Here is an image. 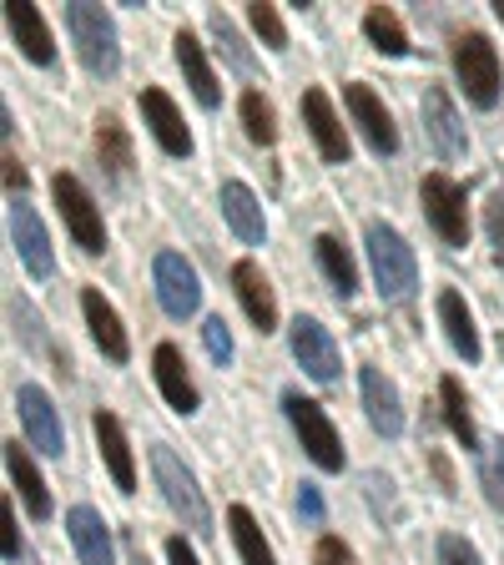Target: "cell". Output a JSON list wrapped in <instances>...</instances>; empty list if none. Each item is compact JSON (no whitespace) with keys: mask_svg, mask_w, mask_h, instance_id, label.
<instances>
[{"mask_svg":"<svg viewBox=\"0 0 504 565\" xmlns=\"http://www.w3.org/2000/svg\"><path fill=\"white\" fill-rule=\"evenodd\" d=\"M368 263H374L378 294L388 303H409L419 288V263H414V247L388 223H368Z\"/></svg>","mask_w":504,"mask_h":565,"instance_id":"6da1fadb","label":"cell"},{"mask_svg":"<svg viewBox=\"0 0 504 565\" xmlns=\"http://www.w3.org/2000/svg\"><path fill=\"white\" fill-rule=\"evenodd\" d=\"M66 25H71L76 51H82V66L92 71V76H117L121 51H117V25H111V15H106L101 6H92V0H76V6H66Z\"/></svg>","mask_w":504,"mask_h":565,"instance_id":"7a4b0ae2","label":"cell"},{"mask_svg":"<svg viewBox=\"0 0 504 565\" xmlns=\"http://www.w3.org/2000/svg\"><path fill=\"white\" fill-rule=\"evenodd\" d=\"M152 475H157V484H162L167 505L182 515V525L187 530H212V510H207V500H202V490H197V475H192L167 445H152Z\"/></svg>","mask_w":504,"mask_h":565,"instance_id":"3957f363","label":"cell"},{"mask_svg":"<svg viewBox=\"0 0 504 565\" xmlns=\"http://www.w3.org/2000/svg\"><path fill=\"white\" fill-rule=\"evenodd\" d=\"M454 76L474 106L500 102V51L490 46V35H480V31L459 35L454 41Z\"/></svg>","mask_w":504,"mask_h":565,"instance_id":"277c9868","label":"cell"},{"mask_svg":"<svg viewBox=\"0 0 504 565\" xmlns=\"http://www.w3.org/2000/svg\"><path fill=\"white\" fill-rule=\"evenodd\" d=\"M282 409H288V419H293L298 439H303L308 459H313L318 470H329V475L343 470V439H339V429H333V419L323 414V404L303 399V394H288Z\"/></svg>","mask_w":504,"mask_h":565,"instance_id":"5b68a950","label":"cell"},{"mask_svg":"<svg viewBox=\"0 0 504 565\" xmlns=\"http://www.w3.org/2000/svg\"><path fill=\"white\" fill-rule=\"evenodd\" d=\"M419 198H423L429 227H435L449 247H470V207H464V188H459V182H449L444 172H429Z\"/></svg>","mask_w":504,"mask_h":565,"instance_id":"8992f818","label":"cell"},{"mask_svg":"<svg viewBox=\"0 0 504 565\" xmlns=\"http://www.w3.org/2000/svg\"><path fill=\"white\" fill-rule=\"evenodd\" d=\"M51 198H56L61 223L71 227V237H76L86 253H101V247H106V227H101V212H96L92 192L82 188V177L56 172V182H51Z\"/></svg>","mask_w":504,"mask_h":565,"instance_id":"52a82bcc","label":"cell"},{"mask_svg":"<svg viewBox=\"0 0 504 565\" xmlns=\"http://www.w3.org/2000/svg\"><path fill=\"white\" fill-rule=\"evenodd\" d=\"M152 278H157V303H162L172 318H192V313H197L202 282H197V273H192V263L182 258V253H157Z\"/></svg>","mask_w":504,"mask_h":565,"instance_id":"ba28073f","label":"cell"},{"mask_svg":"<svg viewBox=\"0 0 504 565\" xmlns=\"http://www.w3.org/2000/svg\"><path fill=\"white\" fill-rule=\"evenodd\" d=\"M288 339H293V359L308 369V379H318V384H333L343 369L339 359V343L329 339V329L318 323V318H293V329H288Z\"/></svg>","mask_w":504,"mask_h":565,"instance_id":"9c48e42d","label":"cell"},{"mask_svg":"<svg viewBox=\"0 0 504 565\" xmlns=\"http://www.w3.org/2000/svg\"><path fill=\"white\" fill-rule=\"evenodd\" d=\"M419 111H423V137H429V147H435L444 162H459L470 141H464V121H459V111H454V102H449L444 86H429L423 102H419Z\"/></svg>","mask_w":504,"mask_h":565,"instance_id":"30bf717a","label":"cell"},{"mask_svg":"<svg viewBox=\"0 0 504 565\" xmlns=\"http://www.w3.org/2000/svg\"><path fill=\"white\" fill-rule=\"evenodd\" d=\"M343 102H348L353 121H358V131H364V141L374 147L378 157H388L394 147H399V131H394V117L384 111V102L374 96V86L368 82H353L343 86Z\"/></svg>","mask_w":504,"mask_h":565,"instance_id":"8fae6325","label":"cell"},{"mask_svg":"<svg viewBox=\"0 0 504 565\" xmlns=\"http://www.w3.org/2000/svg\"><path fill=\"white\" fill-rule=\"evenodd\" d=\"M15 409H21L25 435H31V445L41 449V455H61V449H66L61 419H56V409H51V394L41 384H21V388H15Z\"/></svg>","mask_w":504,"mask_h":565,"instance_id":"7c38bea8","label":"cell"},{"mask_svg":"<svg viewBox=\"0 0 504 565\" xmlns=\"http://www.w3.org/2000/svg\"><path fill=\"white\" fill-rule=\"evenodd\" d=\"M141 117H147V127H152V137H157L162 152L192 157V131H187V121H182V111L172 106V96L167 92L147 86V92H141Z\"/></svg>","mask_w":504,"mask_h":565,"instance_id":"4fadbf2b","label":"cell"},{"mask_svg":"<svg viewBox=\"0 0 504 565\" xmlns=\"http://www.w3.org/2000/svg\"><path fill=\"white\" fill-rule=\"evenodd\" d=\"M303 121H308V131H313L323 162H348V131H343V121L333 117V102L323 86L303 92Z\"/></svg>","mask_w":504,"mask_h":565,"instance_id":"5bb4252c","label":"cell"},{"mask_svg":"<svg viewBox=\"0 0 504 565\" xmlns=\"http://www.w3.org/2000/svg\"><path fill=\"white\" fill-rule=\"evenodd\" d=\"M82 313H86V329H92V339H96V349L111 359V364H127V353H131V343H127V329H121V318H117V308L101 298V288H82Z\"/></svg>","mask_w":504,"mask_h":565,"instance_id":"9a60e30c","label":"cell"},{"mask_svg":"<svg viewBox=\"0 0 504 565\" xmlns=\"http://www.w3.org/2000/svg\"><path fill=\"white\" fill-rule=\"evenodd\" d=\"M233 288H237V303L247 308V318L258 323V333H272L278 329V298H272L268 278H262L258 263H233Z\"/></svg>","mask_w":504,"mask_h":565,"instance_id":"2e32d148","label":"cell"},{"mask_svg":"<svg viewBox=\"0 0 504 565\" xmlns=\"http://www.w3.org/2000/svg\"><path fill=\"white\" fill-rule=\"evenodd\" d=\"M11 243H15L21 263L35 273V278H51V268H56V258H51V237H46L41 217H35L25 202H15L11 207Z\"/></svg>","mask_w":504,"mask_h":565,"instance_id":"e0dca14e","label":"cell"},{"mask_svg":"<svg viewBox=\"0 0 504 565\" xmlns=\"http://www.w3.org/2000/svg\"><path fill=\"white\" fill-rule=\"evenodd\" d=\"M364 409L368 424H374L384 439H399L404 435V404H399V388L384 369H364Z\"/></svg>","mask_w":504,"mask_h":565,"instance_id":"ac0fdd59","label":"cell"},{"mask_svg":"<svg viewBox=\"0 0 504 565\" xmlns=\"http://www.w3.org/2000/svg\"><path fill=\"white\" fill-rule=\"evenodd\" d=\"M152 369H157V388H162V399L172 404L176 414L197 409V384H192V374H187V364H182V349H176V343H157Z\"/></svg>","mask_w":504,"mask_h":565,"instance_id":"d6986e66","label":"cell"},{"mask_svg":"<svg viewBox=\"0 0 504 565\" xmlns=\"http://www.w3.org/2000/svg\"><path fill=\"white\" fill-rule=\"evenodd\" d=\"M66 530H71V545H76L82 565H111V561H117V551H111V530H106V520L96 515L92 505H76V510H71Z\"/></svg>","mask_w":504,"mask_h":565,"instance_id":"ffe728a7","label":"cell"},{"mask_svg":"<svg viewBox=\"0 0 504 565\" xmlns=\"http://www.w3.org/2000/svg\"><path fill=\"white\" fill-rule=\"evenodd\" d=\"M92 429H96V445H101V459H106V470H111V480H117V490H137V465H131V445H127L121 419L117 414H96Z\"/></svg>","mask_w":504,"mask_h":565,"instance_id":"44dd1931","label":"cell"},{"mask_svg":"<svg viewBox=\"0 0 504 565\" xmlns=\"http://www.w3.org/2000/svg\"><path fill=\"white\" fill-rule=\"evenodd\" d=\"M6 21H11V35H15V46L25 51V61L51 66L56 46H51V31H46V21H41V11L25 6V0H11V6H6Z\"/></svg>","mask_w":504,"mask_h":565,"instance_id":"7402d4cb","label":"cell"},{"mask_svg":"<svg viewBox=\"0 0 504 565\" xmlns=\"http://www.w3.org/2000/svg\"><path fill=\"white\" fill-rule=\"evenodd\" d=\"M172 46H176V66H182V76H187L192 96H197L202 106H217V102H223V86H217V76H212L207 51L197 46V35H192V31H176Z\"/></svg>","mask_w":504,"mask_h":565,"instance_id":"603a6c76","label":"cell"},{"mask_svg":"<svg viewBox=\"0 0 504 565\" xmlns=\"http://www.w3.org/2000/svg\"><path fill=\"white\" fill-rule=\"evenodd\" d=\"M223 217L243 243H262V233H268L258 198H253V188H243V182H223Z\"/></svg>","mask_w":504,"mask_h":565,"instance_id":"cb8c5ba5","label":"cell"},{"mask_svg":"<svg viewBox=\"0 0 504 565\" xmlns=\"http://www.w3.org/2000/svg\"><path fill=\"white\" fill-rule=\"evenodd\" d=\"M6 470H11V480H15V490H21L25 510H31L35 520H46L51 515V490H46V480H41V470L31 465V455H25L15 439L6 445Z\"/></svg>","mask_w":504,"mask_h":565,"instance_id":"d4e9b609","label":"cell"},{"mask_svg":"<svg viewBox=\"0 0 504 565\" xmlns=\"http://www.w3.org/2000/svg\"><path fill=\"white\" fill-rule=\"evenodd\" d=\"M96 157H101V167L117 177V182H127L131 167H137V162H131V137H127V127H121L111 111H101V117H96Z\"/></svg>","mask_w":504,"mask_h":565,"instance_id":"484cf974","label":"cell"},{"mask_svg":"<svg viewBox=\"0 0 504 565\" xmlns=\"http://www.w3.org/2000/svg\"><path fill=\"white\" fill-rule=\"evenodd\" d=\"M313 253H318V268H323V278H329L343 298L358 294V268H353L348 247H343L339 237H333V233H318L313 237Z\"/></svg>","mask_w":504,"mask_h":565,"instance_id":"4316f807","label":"cell"},{"mask_svg":"<svg viewBox=\"0 0 504 565\" xmlns=\"http://www.w3.org/2000/svg\"><path fill=\"white\" fill-rule=\"evenodd\" d=\"M439 323H444L449 343H454V353H464V359H480V329H474L470 308H464V298L459 294H439Z\"/></svg>","mask_w":504,"mask_h":565,"instance_id":"83f0119b","label":"cell"},{"mask_svg":"<svg viewBox=\"0 0 504 565\" xmlns=\"http://www.w3.org/2000/svg\"><path fill=\"white\" fill-rule=\"evenodd\" d=\"M227 530H233V545H237V555H243V565H278L272 561V545L262 541V530L247 505L227 510Z\"/></svg>","mask_w":504,"mask_h":565,"instance_id":"f1b7e54d","label":"cell"},{"mask_svg":"<svg viewBox=\"0 0 504 565\" xmlns=\"http://www.w3.org/2000/svg\"><path fill=\"white\" fill-rule=\"evenodd\" d=\"M364 35L384 51V56H404V51H409V35H404L399 15L388 11V6H368L364 11Z\"/></svg>","mask_w":504,"mask_h":565,"instance_id":"f546056e","label":"cell"},{"mask_svg":"<svg viewBox=\"0 0 504 565\" xmlns=\"http://www.w3.org/2000/svg\"><path fill=\"white\" fill-rule=\"evenodd\" d=\"M439 404H444V424L454 429V439L464 449H474V419H470V399H464L459 379H444V384H439Z\"/></svg>","mask_w":504,"mask_h":565,"instance_id":"4dcf8cb0","label":"cell"},{"mask_svg":"<svg viewBox=\"0 0 504 565\" xmlns=\"http://www.w3.org/2000/svg\"><path fill=\"white\" fill-rule=\"evenodd\" d=\"M243 131L258 141V147H272V141H278V117H272V102L262 92L243 96Z\"/></svg>","mask_w":504,"mask_h":565,"instance_id":"1f68e13d","label":"cell"},{"mask_svg":"<svg viewBox=\"0 0 504 565\" xmlns=\"http://www.w3.org/2000/svg\"><path fill=\"white\" fill-rule=\"evenodd\" d=\"M207 31H212V41L223 46V56L233 61V66L243 71V76H253V71H258V61H253V51L243 46V35H237V25L227 21L223 11H212V15H207Z\"/></svg>","mask_w":504,"mask_h":565,"instance_id":"d6a6232c","label":"cell"},{"mask_svg":"<svg viewBox=\"0 0 504 565\" xmlns=\"http://www.w3.org/2000/svg\"><path fill=\"white\" fill-rule=\"evenodd\" d=\"M480 484H484V500L494 510H504V435L480 449Z\"/></svg>","mask_w":504,"mask_h":565,"instance_id":"836d02e7","label":"cell"},{"mask_svg":"<svg viewBox=\"0 0 504 565\" xmlns=\"http://www.w3.org/2000/svg\"><path fill=\"white\" fill-rule=\"evenodd\" d=\"M247 21H253V31H258L272 51H282V41H288V31H282V15L272 11L268 0H258V6H247Z\"/></svg>","mask_w":504,"mask_h":565,"instance_id":"e575fe53","label":"cell"},{"mask_svg":"<svg viewBox=\"0 0 504 565\" xmlns=\"http://www.w3.org/2000/svg\"><path fill=\"white\" fill-rule=\"evenodd\" d=\"M484 233H490L494 263L504 268V192H490V202H484Z\"/></svg>","mask_w":504,"mask_h":565,"instance_id":"d590c367","label":"cell"},{"mask_svg":"<svg viewBox=\"0 0 504 565\" xmlns=\"http://www.w3.org/2000/svg\"><path fill=\"white\" fill-rule=\"evenodd\" d=\"M439 565H484L464 535H439Z\"/></svg>","mask_w":504,"mask_h":565,"instance_id":"8d00e7d4","label":"cell"},{"mask_svg":"<svg viewBox=\"0 0 504 565\" xmlns=\"http://www.w3.org/2000/svg\"><path fill=\"white\" fill-rule=\"evenodd\" d=\"M202 339H207V353L217 359V364L233 359V329H227L223 318H207V323H202Z\"/></svg>","mask_w":504,"mask_h":565,"instance_id":"74e56055","label":"cell"},{"mask_svg":"<svg viewBox=\"0 0 504 565\" xmlns=\"http://www.w3.org/2000/svg\"><path fill=\"white\" fill-rule=\"evenodd\" d=\"M0 525H6V561H21V530H15V505L0 500Z\"/></svg>","mask_w":504,"mask_h":565,"instance_id":"f35d334b","label":"cell"},{"mask_svg":"<svg viewBox=\"0 0 504 565\" xmlns=\"http://www.w3.org/2000/svg\"><path fill=\"white\" fill-rule=\"evenodd\" d=\"M318 565H353V551L339 535H323V541H318Z\"/></svg>","mask_w":504,"mask_h":565,"instance_id":"ab89813d","label":"cell"},{"mask_svg":"<svg viewBox=\"0 0 504 565\" xmlns=\"http://www.w3.org/2000/svg\"><path fill=\"white\" fill-rule=\"evenodd\" d=\"M364 490H368V500H374L378 510H384V505H394V494H388V490H394V484H388L384 475H364Z\"/></svg>","mask_w":504,"mask_h":565,"instance_id":"60d3db41","label":"cell"},{"mask_svg":"<svg viewBox=\"0 0 504 565\" xmlns=\"http://www.w3.org/2000/svg\"><path fill=\"white\" fill-rule=\"evenodd\" d=\"M298 510H303V520H323V494H318L313 484H303V490H298Z\"/></svg>","mask_w":504,"mask_h":565,"instance_id":"b9f144b4","label":"cell"},{"mask_svg":"<svg viewBox=\"0 0 504 565\" xmlns=\"http://www.w3.org/2000/svg\"><path fill=\"white\" fill-rule=\"evenodd\" d=\"M167 561L172 565H197V551H192L182 535H172V541H167Z\"/></svg>","mask_w":504,"mask_h":565,"instance_id":"7bdbcfd3","label":"cell"},{"mask_svg":"<svg viewBox=\"0 0 504 565\" xmlns=\"http://www.w3.org/2000/svg\"><path fill=\"white\" fill-rule=\"evenodd\" d=\"M6 192H11V198H15V192H25V167L15 162L11 152H6Z\"/></svg>","mask_w":504,"mask_h":565,"instance_id":"ee69618b","label":"cell"},{"mask_svg":"<svg viewBox=\"0 0 504 565\" xmlns=\"http://www.w3.org/2000/svg\"><path fill=\"white\" fill-rule=\"evenodd\" d=\"M494 15H500V21H504V0H494Z\"/></svg>","mask_w":504,"mask_h":565,"instance_id":"f6af8a7d","label":"cell"}]
</instances>
